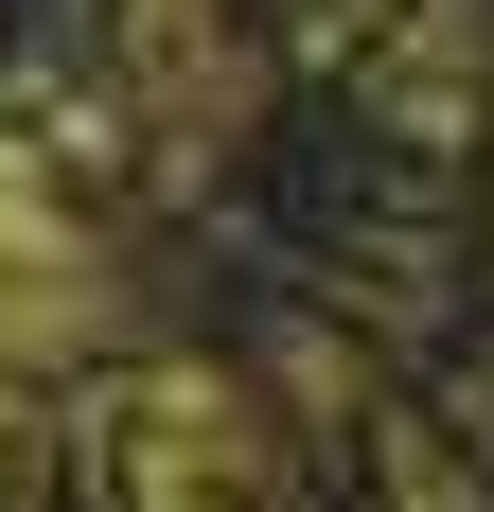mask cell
Returning <instances> with one entry per match:
<instances>
[{"mask_svg":"<svg viewBox=\"0 0 494 512\" xmlns=\"http://www.w3.org/2000/svg\"><path fill=\"white\" fill-rule=\"evenodd\" d=\"M106 424H124V495L142 512H265V424H247V389H212V371H124Z\"/></svg>","mask_w":494,"mask_h":512,"instance_id":"6da1fadb","label":"cell"},{"mask_svg":"<svg viewBox=\"0 0 494 512\" xmlns=\"http://www.w3.org/2000/svg\"><path fill=\"white\" fill-rule=\"evenodd\" d=\"M106 248L53 212V177L36 159H0V371H53V354H89L106 336Z\"/></svg>","mask_w":494,"mask_h":512,"instance_id":"7a4b0ae2","label":"cell"}]
</instances>
